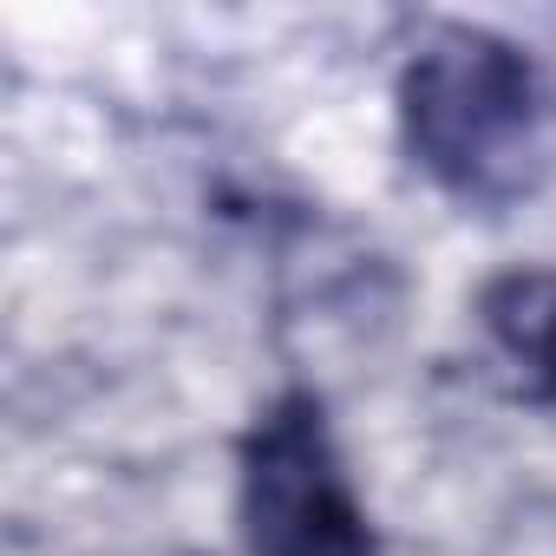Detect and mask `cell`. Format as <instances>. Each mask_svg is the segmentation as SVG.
I'll return each mask as SVG.
<instances>
[{
	"instance_id": "6da1fadb",
	"label": "cell",
	"mask_w": 556,
	"mask_h": 556,
	"mask_svg": "<svg viewBox=\"0 0 556 556\" xmlns=\"http://www.w3.org/2000/svg\"><path fill=\"white\" fill-rule=\"evenodd\" d=\"M400 138L413 164L471 210L530 197L556 151L543 66L491 27H439L400 73Z\"/></svg>"
},
{
	"instance_id": "7a4b0ae2",
	"label": "cell",
	"mask_w": 556,
	"mask_h": 556,
	"mask_svg": "<svg viewBox=\"0 0 556 556\" xmlns=\"http://www.w3.org/2000/svg\"><path fill=\"white\" fill-rule=\"evenodd\" d=\"M236 523L249 556H380L315 393H275L249 419L236 452Z\"/></svg>"
},
{
	"instance_id": "3957f363",
	"label": "cell",
	"mask_w": 556,
	"mask_h": 556,
	"mask_svg": "<svg viewBox=\"0 0 556 556\" xmlns=\"http://www.w3.org/2000/svg\"><path fill=\"white\" fill-rule=\"evenodd\" d=\"M491 328L530 367V380L556 400V275H530L491 295Z\"/></svg>"
}]
</instances>
